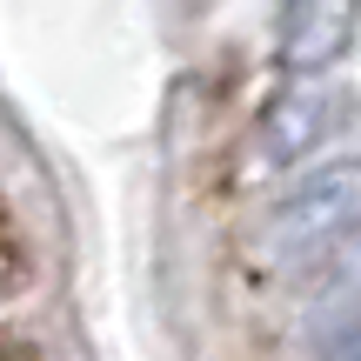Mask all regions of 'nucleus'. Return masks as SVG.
Here are the masks:
<instances>
[{
  "mask_svg": "<svg viewBox=\"0 0 361 361\" xmlns=\"http://www.w3.org/2000/svg\"><path fill=\"white\" fill-rule=\"evenodd\" d=\"M40 274L34 261V234L20 228V214H13V201L0 194V295H27Z\"/></svg>",
  "mask_w": 361,
  "mask_h": 361,
  "instance_id": "obj_1",
  "label": "nucleus"
}]
</instances>
